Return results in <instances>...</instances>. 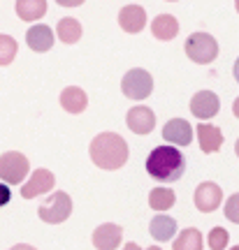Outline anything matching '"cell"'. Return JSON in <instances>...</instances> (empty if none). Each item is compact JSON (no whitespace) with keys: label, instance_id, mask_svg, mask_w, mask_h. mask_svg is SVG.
Segmentation results:
<instances>
[{"label":"cell","instance_id":"31","mask_svg":"<svg viewBox=\"0 0 239 250\" xmlns=\"http://www.w3.org/2000/svg\"><path fill=\"white\" fill-rule=\"evenodd\" d=\"M232 111H235V116L239 118V98L235 100V104H232Z\"/></svg>","mask_w":239,"mask_h":250},{"label":"cell","instance_id":"1","mask_svg":"<svg viewBox=\"0 0 239 250\" xmlns=\"http://www.w3.org/2000/svg\"><path fill=\"white\" fill-rule=\"evenodd\" d=\"M91 160L93 165H97V169L114 171L121 169L128 162V144L121 134L116 132H100L91 142Z\"/></svg>","mask_w":239,"mask_h":250},{"label":"cell","instance_id":"26","mask_svg":"<svg viewBox=\"0 0 239 250\" xmlns=\"http://www.w3.org/2000/svg\"><path fill=\"white\" fill-rule=\"evenodd\" d=\"M9 199H12V192H9V188L5 183H0V206L9 204Z\"/></svg>","mask_w":239,"mask_h":250},{"label":"cell","instance_id":"13","mask_svg":"<svg viewBox=\"0 0 239 250\" xmlns=\"http://www.w3.org/2000/svg\"><path fill=\"white\" fill-rule=\"evenodd\" d=\"M119 26L123 28L125 33H140L146 26V12L140 5H125L119 12Z\"/></svg>","mask_w":239,"mask_h":250},{"label":"cell","instance_id":"7","mask_svg":"<svg viewBox=\"0 0 239 250\" xmlns=\"http://www.w3.org/2000/svg\"><path fill=\"white\" fill-rule=\"evenodd\" d=\"M221 109V100L216 93L212 90H200L195 93L193 100H191V114L200 121H207V118H214Z\"/></svg>","mask_w":239,"mask_h":250},{"label":"cell","instance_id":"5","mask_svg":"<svg viewBox=\"0 0 239 250\" xmlns=\"http://www.w3.org/2000/svg\"><path fill=\"white\" fill-rule=\"evenodd\" d=\"M70 213H72V199H70V195L63 192V190L49 195V199L37 208V215L49 225H58V223H63V220H68Z\"/></svg>","mask_w":239,"mask_h":250},{"label":"cell","instance_id":"18","mask_svg":"<svg viewBox=\"0 0 239 250\" xmlns=\"http://www.w3.org/2000/svg\"><path fill=\"white\" fill-rule=\"evenodd\" d=\"M149 232L156 241H169L174 236V232H177V223L169 215H156L149 225Z\"/></svg>","mask_w":239,"mask_h":250},{"label":"cell","instance_id":"23","mask_svg":"<svg viewBox=\"0 0 239 250\" xmlns=\"http://www.w3.org/2000/svg\"><path fill=\"white\" fill-rule=\"evenodd\" d=\"M14 56H17V42H14V37L0 33V65L2 67L9 65V62L14 61Z\"/></svg>","mask_w":239,"mask_h":250},{"label":"cell","instance_id":"34","mask_svg":"<svg viewBox=\"0 0 239 250\" xmlns=\"http://www.w3.org/2000/svg\"><path fill=\"white\" fill-rule=\"evenodd\" d=\"M237 12H239V2H237Z\"/></svg>","mask_w":239,"mask_h":250},{"label":"cell","instance_id":"20","mask_svg":"<svg viewBox=\"0 0 239 250\" xmlns=\"http://www.w3.org/2000/svg\"><path fill=\"white\" fill-rule=\"evenodd\" d=\"M174 202H177V195L169 188H153L149 192V206L156 211H167L174 206Z\"/></svg>","mask_w":239,"mask_h":250},{"label":"cell","instance_id":"25","mask_svg":"<svg viewBox=\"0 0 239 250\" xmlns=\"http://www.w3.org/2000/svg\"><path fill=\"white\" fill-rule=\"evenodd\" d=\"M223 211H225V218L232 220V223L239 225V192H235L232 197H228V202L223 206Z\"/></svg>","mask_w":239,"mask_h":250},{"label":"cell","instance_id":"14","mask_svg":"<svg viewBox=\"0 0 239 250\" xmlns=\"http://www.w3.org/2000/svg\"><path fill=\"white\" fill-rule=\"evenodd\" d=\"M26 42H28V46H30L33 51H37V54L49 51V49L53 46V33H51V28L45 26V23H37V26H33L26 33Z\"/></svg>","mask_w":239,"mask_h":250},{"label":"cell","instance_id":"16","mask_svg":"<svg viewBox=\"0 0 239 250\" xmlns=\"http://www.w3.org/2000/svg\"><path fill=\"white\" fill-rule=\"evenodd\" d=\"M86 104H89V98H86V93L79 86H68L61 93V107L68 114H81L86 109Z\"/></svg>","mask_w":239,"mask_h":250},{"label":"cell","instance_id":"28","mask_svg":"<svg viewBox=\"0 0 239 250\" xmlns=\"http://www.w3.org/2000/svg\"><path fill=\"white\" fill-rule=\"evenodd\" d=\"M58 5H63V7H77V5H81V0H61Z\"/></svg>","mask_w":239,"mask_h":250},{"label":"cell","instance_id":"17","mask_svg":"<svg viewBox=\"0 0 239 250\" xmlns=\"http://www.w3.org/2000/svg\"><path fill=\"white\" fill-rule=\"evenodd\" d=\"M151 33L156 40H163V42H167L172 37H177L179 33V21L172 14H160V17L153 19V23H151Z\"/></svg>","mask_w":239,"mask_h":250},{"label":"cell","instance_id":"32","mask_svg":"<svg viewBox=\"0 0 239 250\" xmlns=\"http://www.w3.org/2000/svg\"><path fill=\"white\" fill-rule=\"evenodd\" d=\"M235 151H237V158H239V139H237V144H235Z\"/></svg>","mask_w":239,"mask_h":250},{"label":"cell","instance_id":"12","mask_svg":"<svg viewBox=\"0 0 239 250\" xmlns=\"http://www.w3.org/2000/svg\"><path fill=\"white\" fill-rule=\"evenodd\" d=\"M125 123L135 134H149L153 130V125H156V114L149 107H133L128 111Z\"/></svg>","mask_w":239,"mask_h":250},{"label":"cell","instance_id":"9","mask_svg":"<svg viewBox=\"0 0 239 250\" xmlns=\"http://www.w3.org/2000/svg\"><path fill=\"white\" fill-rule=\"evenodd\" d=\"M221 202H223V192L216 183L204 181V183L197 186V190H195V206H197L202 213H212V211H216V208L221 206Z\"/></svg>","mask_w":239,"mask_h":250},{"label":"cell","instance_id":"8","mask_svg":"<svg viewBox=\"0 0 239 250\" xmlns=\"http://www.w3.org/2000/svg\"><path fill=\"white\" fill-rule=\"evenodd\" d=\"M53 186H56V176H53L49 169L40 167V169L33 171V176L24 183V188H21V197H24V199H33V197L42 195V192H49Z\"/></svg>","mask_w":239,"mask_h":250},{"label":"cell","instance_id":"10","mask_svg":"<svg viewBox=\"0 0 239 250\" xmlns=\"http://www.w3.org/2000/svg\"><path fill=\"white\" fill-rule=\"evenodd\" d=\"M163 137L172 146H188V144L193 142V127L184 118H172L163 127Z\"/></svg>","mask_w":239,"mask_h":250},{"label":"cell","instance_id":"4","mask_svg":"<svg viewBox=\"0 0 239 250\" xmlns=\"http://www.w3.org/2000/svg\"><path fill=\"white\" fill-rule=\"evenodd\" d=\"M30 171V165H28V158L19 151H7L0 155V179L9 183V186H19L24 183V179Z\"/></svg>","mask_w":239,"mask_h":250},{"label":"cell","instance_id":"33","mask_svg":"<svg viewBox=\"0 0 239 250\" xmlns=\"http://www.w3.org/2000/svg\"><path fill=\"white\" fill-rule=\"evenodd\" d=\"M230 250H239V246H235V248H230Z\"/></svg>","mask_w":239,"mask_h":250},{"label":"cell","instance_id":"27","mask_svg":"<svg viewBox=\"0 0 239 250\" xmlns=\"http://www.w3.org/2000/svg\"><path fill=\"white\" fill-rule=\"evenodd\" d=\"M123 250H142V248H140V246L133 241V243H125ZM146 250H160V248H158V246H151V248H146Z\"/></svg>","mask_w":239,"mask_h":250},{"label":"cell","instance_id":"24","mask_svg":"<svg viewBox=\"0 0 239 250\" xmlns=\"http://www.w3.org/2000/svg\"><path fill=\"white\" fill-rule=\"evenodd\" d=\"M228 241H230V236H228V232L223 227H214L209 232V248L212 250H225Z\"/></svg>","mask_w":239,"mask_h":250},{"label":"cell","instance_id":"11","mask_svg":"<svg viewBox=\"0 0 239 250\" xmlns=\"http://www.w3.org/2000/svg\"><path fill=\"white\" fill-rule=\"evenodd\" d=\"M121 239H123V227L114 223L100 225L96 232H93V246L97 250H116Z\"/></svg>","mask_w":239,"mask_h":250},{"label":"cell","instance_id":"21","mask_svg":"<svg viewBox=\"0 0 239 250\" xmlns=\"http://www.w3.org/2000/svg\"><path fill=\"white\" fill-rule=\"evenodd\" d=\"M58 37H61V42H65V44H74V42H79L81 40V23L77 21V19H61L58 21Z\"/></svg>","mask_w":239,"mask_h":250},{"label":"cell","instance_id":"15","mask_svg":"<svg viewBox=\"0 0 239 250\" xmlns=\"http://www.w3.org/2000/svg\"><path fill=\"white\" fill-rule=\"evenodd\" d=\"M197 132V139H200V148L204 153H216L221 148L223 144V132L216 127V125H209V123H200L195 127Z\"/></svg>","mask_w":239,"mask_h":250},{"label":"cell","instance_id":"3","mask_svg":"<svg viewBox=\"0 0 239 250\" xmlns=\"http://www.w3.org/2000/svg\"><path fill=\"white\" fill-rule=\"evenodd\" d=\"M186 56L197 65H209L218 56V42L209 33H193L186 40Z\"/></svg>","mask_w":239,"mask_h":250},{"label":"cell","instance_id":"22","mask_svg":"<svg viewBox=\"0 0 239 250\" xmlns=\"http://www.w3.org/2000/svg\"><path fill=\"white\" fill-rule=\"evenodd\" d=\"M202 248H204L202 234H200V229H195V227L184 229L177 236V241H174V250H202Z\"/></svg>","mask_w":239,"mask_h":250},{"label":"cell","instance_id":"6","mask_svg":"<svg viewBox=\"0 0 239 250\" xmlns=\"http://www.w3.org/2000/svg\"><path fill=\"white\" fill-rule=\"evenodd\" d=\"M121 90H123L125 98H130V100L149 98L151 90H153V77L146 70H142V67L128 70L123 81H121Z\"/></svg>","mask_w":239,"mask_h":250},{"label":"cell","instance_id":"2","mask_svg":"<svg viewBox=\"0 0 239 250\" xmlns=\"http://www.w3.org/2000/svg\"><path fill=\"white\" fill-rule=\"evenodd\" d=\"M146 171L160 183H174L186 171V158L174 146H156L146 158Z\"/></svg>","mask_w":239,"mask_h":250},{"label":"cell","instance_id":"30","mask_svg":"<svg viewBox=\"0 0 239 250\" xmlns=\"http://www.w3.org/2000/svg\"><path fill=\"white\" fill-rule=\"evenodd\" d=\"M232 74H235V79H237V83H239V58H237V62H235V70H232Z\"/></svg>","mask_w":239,"mask_h":250},{"label":"cell","instance_id":"29","mask_svg":"<svg viewBox=\"0 0 239 250\" xmlns=\"http://www.w3.org/2000/svg\"><path fill=\"white\" fill-rule=\"evenodd\" d=\"M9 250H37L35 246H28V243H17L14 248H9Z\"/></svg>","mask_w":239,"mask_h":250},{"label":"cell","instance_id":"19","mask_svg":"<svg viewBox=\"0 0 239 250\" xmlns=\"http://www.w3.org/2000/svg\"><path fill=\"white\" fill-rule=\"evenodd\" d=\"M47 12V2L45 0H19L17 2V14L24 21H37L42 19Z\"/></svg>","mask_w":239,"mask_h":250}]
</instances>
